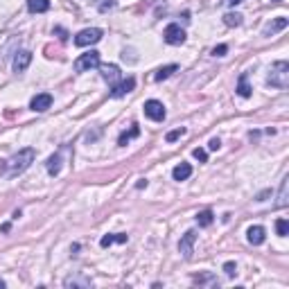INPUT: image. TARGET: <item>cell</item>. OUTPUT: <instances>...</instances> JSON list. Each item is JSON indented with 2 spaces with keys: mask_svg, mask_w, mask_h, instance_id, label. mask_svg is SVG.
<instances>
[{
  "mask_svg": "<svg viewBox=\"0 0 289 289\" xmlns=\"http://www.w3.org/2000/svg\"><path fill=\"white\" fill-rule=\"evenodd\" d=\"M134 88H136V80H134V77H127V80L118 82L111 88V97H122V95H127V93L134 91Z\"/></svg>",
  "mask_w": 289,
  "mask_h": 289,
  "instance_id": "11",
  "label": "cell"
},
{
  "mask_svg": "<svg viewBox=\"0 0 289 289\" xmlns=\"http://www.w3.org/2000/svg\"><path fill=\"white\" fill-rule=\"evenodd\" d=\"M287 203H289V176H285L280 181V190H278L276 208H287Z\"/></svg>",
  "mask_w": 289,
  "mask_h": 289,
  "instance_id": "13",
  "label": "cell"
},
{
  "mask_svg": "<svg viewBox=\"0 0 289 289\" xmlns=\"http://www.w3.org/2000/svg\"><path fill=\"white\" fill-rule=\"evenodd\" d=\"M61 172V154H55L48 159V174L50 176H57Z\"/></svg>",
  "mask_w": 289,
  "mask_h": 289,
  "instance_id": "21",
  "label": "cell"
},
{
  "mask_svg": "<svg viewBox=\"0 0 289 289\" xmlns=\"http://www.w3.org/2000/svg\"><path fill=\"white\" fill-rule=\"evenodd\" d=\"M99 66V52L97 50H91L86 55H82L80 59L75 61V72H86L91 68H97Z\"/></svg>",
  "mask_w": 289,
  "mask_h": 289,
  "instance_id": "5",
  "label": "cell"
},
{
  "mask_svg": "<svg viewBox=\"0 0 289 289\" xmlns=\"http://www.w3.org/2000/svg\"><path fill=\"white\" fill-rule=\"evenodd\" d=\"M64 285L66 287H91L93 282H91V278H86V276H68L64 280Z\"/></svg>",
  "mask_w": 289,
  "mask_h": 289,
  "instance_id": "18",
  "label": "cell"
},
{
  "mask_svg": "<svg viewBox=\"0 0 289 289\" xmlns=\"http://www.w3.org/2000/svg\"><path fill=\"white\" fill-rule=\"evenodd\" d=\"M115 0H102V3H97V9L99 12H109V9H113Z\"/></svg>",
  "mask_w": 289,
  "mask_h": 289,
  "instance_id": "30",
  "label": "cell"
},
{
  "mask_svg": "<svg viewBox=\"0 0 289 289\" xmlns=\"http://www.w3.org/2000/svg\"><path fill=\"white\" fill-rule=\"evenodd\" d=\"M246 240H249V244H253V246L265 244V240H267L265 226H251V228L246 230Z\"/></svg>",
  "mask_w": 289,
  "mask_h": 289,
  "instance_id": "9",
  "label": "cell"
},
{
  "mask_svg": "<svg viewBox=\"0 0 289 289\" xmlns=\"http://www.w3.org/2000/svg\"><path fill=\"white\" fill-rule=\"evenodd\" d=\"M32 64V52L30 50H20L16 52V57H14V70L16 72H25Z\"/></svg>",
  "mask_w": 289,
  "mask_h": 289,
  "instance_id": "10",
  "label": "cell"
},
{
  "mask_svg": "<svg viewBox=\"0 0 289 289\" xmlns=\"http://www.w3.org/2000/svg\"><path fill=\"white\" fill-rule=\"evenodd\" d=\"M287 25H289V20H287L285 16H278L276 20H271V23L265 28V36H273L276 32H280V30H285Z\"/></svg>",
  "mask_w": 289,
  "mask_h": 289,
  "instance_id": "15",
  "label": "cell"
},
{
  "mask_svg": "<svg viewBox=\"0 0 289 289\" xmlns=\"http://www.w3.org/2000/svg\"><path fill=\"white\" fill-rule=\"evenodd\" d=\"M163 39H165V43H170V45H183L186 43V30H183L181 25L172 23V25H167L165 28Z\"/></svg>",
  "mask_w": 289,
  "mask_h": 289,
  "instance_id": "4",
  "label": "cell"
},
{
  "mask_svg": "<svg viewBox=\"0 0 289 289\" xmlns=\"http://www.w3.org/2000/svg\"><path fill=\"white\" fill-rule=\"evenodd\" d=\"M50 107H52V95H50V93H39V95H34L32 102H30V109L36 111V113L48 111Z\"/></svg>",
  "mask_w": 289,
  "mask_h": 289,
  "instance_id": "8",
  "label": "cell"
},
{
  "mask_svg": "<svg viewBox=\"0 0 289 289\" xmlns=\"http://www.w3.org/2000/svg\"><path fill=\"white\" fill-rule=\"evenodd\" d=\"M136 188H138V190H143V188H147V181H138V183H136Z\"/></svg>",
  "mask_w": 289,
  "mask_h": 289,
  "instance_id": "35",
  "label": "cell"
},
{
  "mask_svg": "<svg viewBox=\"0 0 289 289\" xmlns=\"http://www.w3.org/2000/svg\"><path fill=\"white\" fill-rule=\"evenodd\" d=\"M138 134H140V129H138V127H136V124H134V127H131L129 131H124V134H122V136H120V138H118V145H120V147H124V145H127L131 138H136V136H138Z\"/></svg>",
  "mask_w": 289,
  "mask_h": 289,
  "instance_id": "25",
  "label": "cell"
},
{
  "mask_svg": "<svg viewBox=\"0 0 289 289\" xmlns=\"http://www.w3.org/2000/svg\"><path fill=\"white\" fill-rule=\"evenodd\" d=\"M242 20H244V16H242V14H238V12L224 14V25H226V28H240Z\"/></svg>",
  "mask_w": 289,
  "mask_h": 289,
  "instance_id": "20",
  "label": "cell"
},
{
  "mask_svg": "<svg viewBox=\"0 0 289 289\" xmlns=\"http://www.w3.org/2000/svg\"><path fill=\"white\" fill-rule=\"evenodd\" d=\"M235 91H238L240 97H251V91H253V88L249 86V75H246V72L240 75V82H238V88H235Z\"/></svg>",
  "mask_w": 289,
  "mask_h": 289,
  "instance_id": "17",
  "label": "cell"
},
{
  "mask_svg": "<svg viewBox=\"0 0 289 289\" xmlns=\"http://www.w3.org/2000/svg\"><path fill=\"white\" fill-rule=\"evenodd\" d=\"M276 230H278V235H280V238H287V235H289V222H287V219H278V222H276Z\"/></svg>",
  "mask_w": 289,
  "mask_h": 289,
  "instance_id": "26",
  "label": "cell"
},
{
  "mask_svg": "<svg viewBox=\"0 0 289 289\" xmlns=\"http://www.w3.org/2000/svg\"><path fill=\"white\" fill-rule=\"evenodd\" d=\"M224 273L228 278H233L235 273H238V265H235V262H226V265H224Z\"/></svg>",
  "mask_w": 289,
  "mask_h": 289,
  "instance_id": "28",
  "label": "cell"
},
{
  "mask_svg": "<svg viewBox=\"0 0 289 289\" xmlns=\"http://www.w3.org/2000/svg\"><path fill=\"white\" fill-rule=\"evenodd\" d=\"M192 280L197 282V285H219L217 278H215L213 273H199V276H194Z\"/></svg>",
  "mask_w": 289,
  "mask_h": 289,
  "instance_id": "24",
  "label": "cell"
},
{
  "mask_svg": "<svg viewBox=\"0 0 289 289\" xmlns=\"http://www.w3.org/2000/svg\"><path fill=\"white\" fill-rule=\"evenodd\" d=\"M28 9L32 14H43L50 9V0H28Z\"/></svg>",
  "mask_w": 289,
  "mask_h": 289,
  "instance_id": "19",
  "label": "cell"
},
{
  "mask_svg": "<svg viewBox=\"0 0 289 289\" xmlns=\"http://www.w3.org/2000/svg\"><path fill=\"white\" fill-rule=\"evenodd\" d=\"M273 3H282V0H273Z\"/></svg>",
  "mask_w": 289,
  "mask_h": 289,
  "instance_id": "36",
  "label": "cell"
},
{
  "mask_svg": "<svg viewBox=\"0 0 289 289\" xmlns=\"http://www.w3.org/2000/svg\"><path fill=\"white\" fill-rule=\"evenodd\" d=\"M194 242H197V233H194V230H188V233L181 238V242H178V251H181V255L186 257V260H192Z\"/></svg>",
  "mask_w": 289,
  "mask_h": 289,
  "instance_id": "7",
  "label": "cell"
},
{
  "mask_svg": "<svg viewBox=\"0 0 289 289\" xmlns=\"http://www.w3.org/2000/svg\"><path fill=\"white\" fill-rule=\"evenodd\" d=\"M213 219H215L213 210H201V213L197 215V224L201 226V228H206V226H210V224H213Z\"/></svg>",
  "mask_w": 289,
  "mask_h": 289,
  "instance_id": "23",
  "label": "cell"
},
{
  "mask_svg": "<svg viewBox=\"0 0 289 289\" xmlns=\"http://www.w3.org/2000/svg\"><path fill=\"white\" fill-rule=\"evenodd\" d=\"M102 30L99 28H88V30H82L80 34L75 36V45H80V48H86V45H93L97 43V41H102Z\"/></svg>",
  "mask_w": 289,
  "mask_h": 289,
  "instance_id": "3",
  "label": "cell"
},
{
  "mask_svg": "<svg viewBox=\"0 0 289 289\" xmlns=\"http://www.w3.org/2000/svg\"><path fill=\"white\" fill-rule=\"evenodd\" d=\"M145 115L149 120H154V122H163L165 120V107H163V102H159V99L145 102Z\"/></svg>",
  "mask_w": 289,
  "mask_h": 289,
  "instance_id": "6",
  "label": "cell"
},
{
  "mask_svg": "<svg viewBox=\"0 0 289 289\" xmlns=\"http://www.w3.org/2000/svg\"><path fill=\"white\" fill-rule=\"evenodd\" d=\"M222 3H226V5H228V7H235V5L244 3V0H222Z\"/></svg>",
  "mask_w": 289,
  "mask_h": 289,
  "instance_id": "34",
  "label": "cell"
},
{
  "mask_svg": "<svg viewBox=\"0 0 289 289\" xmlns=\"http://www.w3.org/2000/svg\"><path fill=\"white\" fill-rule=\"evenodd\" d=\"M186 127H178V129H174V131H170V134H167V143H174V140H178V138H181V136H186Z\"/></svg>",
  "mask_w": 289,
  "mask_h": 289,
  "instance_id": "27",
  "label": "cell"
},
{
  "mask_svg": "<svg viewBox=\"0 0 289 289\" xmlns=\"http://www.w3.org/2000/svg\"><path fill=\"white\" fill-rule=\"evenodd\" d=\"M129 238L124 233H115V235H104L102 240H99V246H102V249H109V246L111 244H124V242H127Z\"/></svg>",
  "mask_w": 289,
  "mask_h": 289,
  "instance_id": "16",
  "label": "cell"
},
{
  "mask_svg": "<svg viewBox=\"0 0 289 289\" xmlns=\"http://www.w3.org/2000/svg\"><path fill=\"white\" fill-rule=\"evenodd\" d=\"M34 156H36V151L32 147H25V149H20L18 154H14L9 161H0V174H7V176L23 174V172L34 163Z\"/></svg>",
  "mask_w": 289,
  "mask_h": 289,
  "instance_id": "1",
  "label": "cell"
},
{
  "mask_svg": "<svg viewBox=\"0 0 289 289\" xmlns=\"http://www.w3.org/2000/svg\"><path fill=\"white\" fill-rule=\"evenodd\" d=\"M172 176H174V181H188L192 176V165L190 163H181V165H176L172 170Z\"/></svg>",
  "mask_w": 289,
  "mask_h": 289,
  "instance_id": "14",
  "label": "cell"
},
{
  "mask_svg": "<svg viewBox=\"0 0 289 289\" xmlns=\"http://www.w3.org/2000/svg\"><path fill=\"white\" fill-rule=\"evenodd\" d=\"M267 82H269L271 86L282 88V91H285V88L289 86V64H287V61H276V64L271 66Z\"/></svg>",
  "mask_w": 289,
  "mask_h": 289,
  "instance_id": "2",
  "label": "cell"
},
{
  "mask_svg": "<svg viewBox=\"0 0 289 289\" xmlns=\"http://www.w3.org/2000/svg\"><path fill=\"white\" fill-rule=\"evenodd\" d=\"M178 70V66L176 64H170V66H163L161 70H156V75H154V80L156 82H163V80H167V77L172 75V72H176Z\"/></svg>",
  "mask_w": 289,
  "mask_h": 289,
  "instance_id": "22",
  "label": "cell"
},
{
  "mask_svg": "<svg viewBox=\"0 0 289 289\" xmlns=\"http://www.w3.org/2000/svg\"><path fill=\"white\" fill-rule=\"evenodd\" d=\"M192 156H194V159H197V161H201V163H206V161H208L206 149H201V147H197V149L192 151Z\"/></svg>",
  "mask_w": 289,
  "mask_h": 289,
  "instance_id": "29",
  "label": "cell"
},
{
  "mask_svg": "<svg viewBox=\"0 0 289 289\" xmlns=\"http://www.w3.org/2000/svg\"><path fill=\"white\" fill-rule=\"evenodd\" d=\"M99 70H102V77L107 80L109 84H111V88L115 86V84L120 82V68L113 66V64H107V66H97Z\"/></svg>",
  "mask_w": 289,
  "mask_h": 289,
  "instance_id": "12",
  "label": "cell"
},
{
  "mask_svg": "<svg viewBox=\"0 0 289 289\" xmlns=\"http://www.w3.org/2000/svg\"><path fill=\"white\" fill-rule=\"evenodd\" d=\"M219 147H222V143H219V138H213V140L208 143V149H210V151H217Z\"/></svg>",
  "mask_w": 289,
  "mask_h": 289,
  "instance_id": "32",
  "label": "cell"
},
{
  "mask_svg": "<svg viewBox=\"0 0 289 289\" xmlns=\"http://www.w3.org/2000/svg\"><path fill=\"white\" fill-rule=\"evenodd\" d=\"M226 52H228V45H224V43H222V45H217V48L213 50V57H224Z\"/></svg>",
  "mask_w": 289,
  "mask_h": 289,
  "instance_id": "31",
  "label": "cell"
},
{
  "mask_svg": "<svg viewBox=\"0 0 289 289\" xmlns=\"http://www.w3.org/2000/svg\"><path fill=\"white\" fill-rule=\"evenodd\" d=\"M55 32L59 34V39H61V41H68V32H66L64 28H55Z\"/></svg>",
  "mask_w": 289,
  "mask_h": 289,
  "instance_id": "33",
  "label": "cell"
}]
</instances>
